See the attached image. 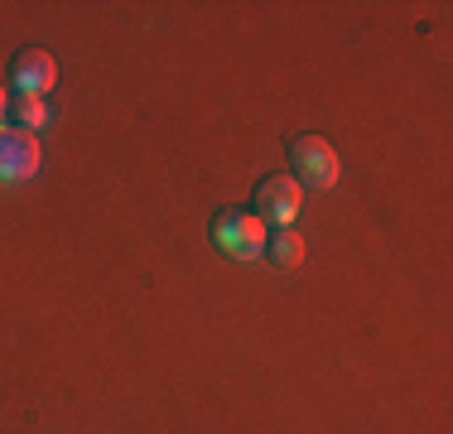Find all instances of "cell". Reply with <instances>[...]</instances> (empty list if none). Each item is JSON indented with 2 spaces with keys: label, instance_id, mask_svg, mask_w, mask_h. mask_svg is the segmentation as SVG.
I'll return each instance as SVG.
<instances>
[{
  "label": "cell",
  "instance_id": "obj_6",
  "mask_svg": "<svg viewBox=\"0 0 453 434\" xmlns=\"http://www.w3.org/2000/svg\"><path fill=\"white\" fill-rule=\"evenodd\" d=\"M265 256H271L275 270H299L304 266V236L295 227H271L265 232Z\"/></svg>",
  "mask_w": 453,
  "mask_h": 434
},
{
  "label": "cell",
  "instance_id": "obj_1",
  "mask_svg": "<svg viewBox=\"0 0 453 434\" xmlns=\"http://www.w3.org/2000/svg\"><path fill=\"white\" fill-rule=\"evenodd\" d=\"M338 174H342V159H338V150L328 145L323 136H295L289 140V179L299 183V189H309V193H328L333 183H338Z\"/></svg>",
  "mask_w": 453,
  "mask_h": 434
},
{
  "label": "cell",
  "instance_id": "obj_3",
  "mask_svg": "<svg viewBox=\"0 0 453 434\" xmlns=\"http://www.w3.org/2000/svg\"><path fill=\"white\" fill-rule=\"evenodd\" d=\"M251 203H256L251 213L261 217L265 227H289L299 217V208H304V189H299L289 174H265V179L256 183Z\"/></svg>",
  "mask_w": 453,
  "mask_h": 434
},
{
  "label": "cell",
  "instance_id": "obj_7",
  "mask_svg": "<svg viewBox=\"0 0 453 434\" xmlns=\"http://www.w3.org/2000/svg\"><path fill=\"white\" fill-rule=\"evenodd\" d=\"M10 116H15V130H29V136H35L39 126H49L44 97H15V102H10Z\"/></svg>",
  "mask_w": 453,
  "mask_h": 434
},
{
  "label": "cell",
  "instance_id": "obj_4",
  "mask_svg": "<svg viewBox=\"0 0 453 434\" xmlns=\"http://www.w3.org/2000/svg\"><path fill=\"white\" fill-rule=\"evenodd\" d=\"M44 165V150L29 130L0 126V183H29Z\"/></svg>",
  "mask_w": 453,
  "mask_h": 434
},
{
  "label": "cell",
  "instance_id": "obj_5",
  "mask_svg": "<svg viewBox=\"0 0 453 434\" xmlns=\"http://www.w3.org/2000/svg\"><path fill=\"white\" fill-rule=\"evenodd\" d=\"M53 82H58V63H53L49 49L29 43V49H19L15 58H10V87H15L19 97H49Z\"/></svg>",
  "mask_w": 453,
  "mask_h": 434
},
{
  "label": "cell",
  "instance_id": "obj_2",
  "mask_svg": "<svg viewBox=\"0 0 453 434\" xmlns=\"http://www.w3.org/2000/svg\"><path fill=\"white\" fill-rule=\"evenodd\" d=\"M265 232L271 227L261 222L256 213H242V208H222L212 217V246L232 260H256L265 256Z\"/></svg>",
  "mask_w": 453,
  "mask_h": 434
},
{
  "label": "cell",
  "instance_id": "obj_8",
  "mask_svg": "<svg viewBox=\"0 0 453 434\" xmlns=\"http://www.w3.org/2000/svg\"><path fill=\"white\" fill-rule=\"evenodd\" d=\"M5 112H10V87H0V121H5Z\"/></svg>",
  "mask_w": 453,
  "mask_h": 434
}]
</instances>
